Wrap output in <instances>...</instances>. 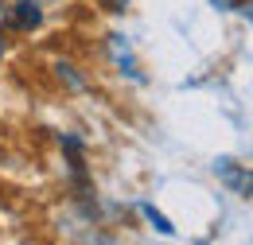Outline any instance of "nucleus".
<instances>
[{"label":"nucleus","instance_id":"1","mask_svg":"<svg viewBox=\"0 0 253 245\" xmlns=\"http://www.w3.org/2000/svg\"><path fill=\"white\" fill-rule=\"evenodd\" d=\"M214 171H218L222 179H226V187H234L238 195L253 199V171L238 167V163H230V160H218V163H214Z\"/></svg>","mask_w":253,"mask_h":245},{"label":"nucleus","instance_id":"2","mask_svg":"<svg viewBox=\"0 0 253 245\" xmlns=\"http://www.w3.org/2000/svg\"><path fill=\"white\" fill-rule=\"evenodd\" d=\"M12 24L20 31H28V28H39L43 24V8L35 4V0H20L16 8H12Z\"/></svg>","mask_w":253,"mask_h":245},{"label":"nucleus","instance_id":"3","mask_svg":"<svg viewBox=\"0 0 253 245\" xmlns=\"http://www.w3.org/2000/svg\"><path fill=\"white\" fill-rule=\"evenodd\" d=\"M109 51H113V62H117L125 74L140 78V74H136V62H132V51H128V43H125V35H113V39H109Z\"/></svg>","mask_w":253,"mask_h":245},{"label":"nucleus","instance_id":"4","mask_svg":"<svg viewBox=\"0 0 253 245\" xmlns=\"http://www.w3.org/2000/svg\"><path fill=\"white\" fill-rule=\"evenodd\" d=\"M140 210H144V218H148V222H152V226H156L160 234H164V238H171V234H175V226H171V222H168V218L160 214L156 206H148V203H144V206H140Z\"/></svg>","mask_w":253,"mask_h":245},{"label":"nucleus","instance_id":"5","mask_svg":"<svg viewBox=\"0 0 253 245\" xmlns=\"http://www.w3.org/2000/svg\"><path fill=\"white\" fill-rule=\"evenodd\" d=\"M0 55H4V43H0Z\"/></svg>","mask_w":253,"mask_h":245},{"label":"nucleus","instance_id":"6","mask_svg":"<svg viewBox=\"0 0 253 245\" xmlns=\"http://www.w3.org/2000/svg\"><path fill=\"white\" fill-rule=\"evenodd\" d=\"M0 16H4V4H0Z\"/></svg>","mask_w":253,"mask_h":245}]
</instances>
